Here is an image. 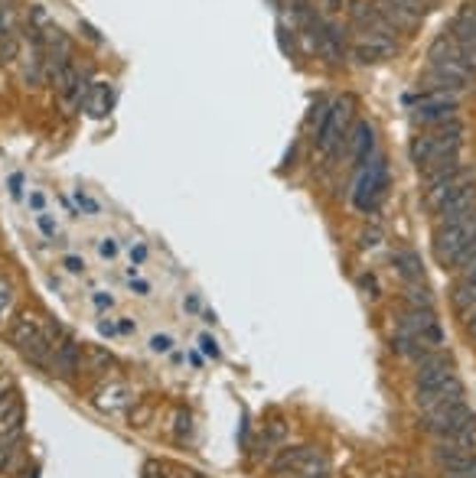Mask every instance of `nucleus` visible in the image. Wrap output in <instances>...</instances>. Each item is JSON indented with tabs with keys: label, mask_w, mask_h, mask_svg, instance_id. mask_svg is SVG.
<instances>
[{
	"label": "nucleus",
	"mask_w": 476,
	"mask_h": 478,
	"mask_svg": "<svg viewBox=\"0 0 476 478\" xmlns=\"http://www.w3.org/2000/svg\"><path fill=\"white\" fill-rule=\"evenodd\" d=\"M466 140L464 120H444V124H434V127H421L408 143V157L417 166V173H425L427 166H437L444 159L456 157L460 147Z\"/></svg>",
	"instance_id": "obj_1"
},
{
	"label": "nucleus",
	"mask_w": 476,
	"mask_h": 478,
	"mask_svg": "<svg viewBox=\"0 0 476 478\" xmlns=\"http://www.w3.org/2000/svg\"><path fill=\"white\" fill-rule=\"evenodd\" d=\"M473 241H476V209H470L466 215H460V219L434 225V238H431L434 260L444 270H456V264L464 260L466 248H470Z\"/></svg>",
	"instance_id": "obj_2"
},
{
	"label": "nucleus",
	"mask_w": 476,
	"mask_h": 478,
	"mask_svg": "<svg viewBox=\"0 0 476 478\" xmlns=\"http://www.w3.org/2000/svg\"><path fill=\"white\" fill-rule=\"evenodd\" d=\"M355 98L353 95H339V98L330 101L326 108V118L320 124V134L314 137L316 150L324 157H339L346 150V140H349V130L355 124Z\"/></svg>",
	"instance_id": "obj_3"
},
{
	"label": "nucleus",
	"mask_w": 476,
	"mask_h": 478,
	"mask_svg": "<svg viewBox=\"0 0 476 478\" xmlns=\"http://www.w3.org/2000/svg\"><path fill=\"white\" fill-rule=\"evenodd\" d=\"M388 189V159L382 153H375L363 170L355 173L353 182V209L363 215H372L378 209V202L386 199Z\"/></svg>",
	"instance_id": "obj_4"
},
{
	"label": "nucleus",
	"mask_w": 476,
	"mask_h": 478,
	"mask_svg": "<svg viewBox=\"0 0 476 478\" xmlns=\"http://www.w3.org/2000/svg\"><path fill=\"white\" fill-rule=\"evenodd\" d=\"M476 413L470 410L466 400H447V404H437L431 410H421V423L434 439H450L456 436L466 423H473Z\"/></svg>",
	"instance_id": "obj_5"
},
{
	"label": "nucleus",
	"mask_w": 476,
	"mask_h": 478,
	"mask_svg": "<svg viewBox=\"0 0 476 478\" xmlns=\"http://www.w3.org/2000/svg\"><path fill=\"white\" fill-rule=\"evenodd\" d=\"M411 108V124L415 127H434L444 120H454L460 111V95H447V91H421L417 98H408Z\"/></svg>",
	"instance_id": "obj_6"
},
{
	"label": "nucleus",
	"mask_w": 476,
	"mask_h": 478,
	"mask_svg": "<svg viewBox=\"0 0 476 478\" xmlns=\"http://www.w3.org/2000/svg\"><path fill=\"white\" fill-rule=\"evenodd\" d=\"M398 326L411 332V335L417 339V345H421L425 351H444L447 349V335H444V329H441V322H437L434 309L405 306V312H402V319H398Z\"/></svg>",
	"instance_id": "obj_7"
},
{
	"label": "nucleus",
	"mask_w": 476,
	"mask_h": 478,
	"mask_svg": "<svg viewBox=\"0 0 476 478\" xmlns=\"http://www.w3.org/2000/svg\"><path fill=\"white\" fill-rule=\"evenodd\" d=\"M346 13H349V27H353V33L388 36V40H395L398 36V30L386 20V13L378 11V4H375V0H349Z\"/></svg>",
	"instance_id": "obj_8"
},
{
	"label": "nucleus",
	"mask_w": 476,
	"mask_h": 478,
	"mask_svg": "<svg viewBox=\"0 0 476 478\" xmlns=\"http://www.w3.org/2000/svg\"><path fill=\"white\" fill-rule=\"evenodd\" d=\"M470 209H476V176L454 186L431 212H434V225H444V221H454L460 215H466Z\"/></svg>",
	"instance_id": "obj_9"
},
{
	"label": "nucleus",
	"mask_w": 476,
	"mask_h": 478,
	"mask_svg": "<svg viewBox=\"0 0 476 478\" xmlns=\"http://www.w3.org/2000/svg\"><path fill=\"white\" fill-rule=\"evenodd\" d=\"M82 345L85 342H79L75 335H62L59 342H56V349H52V358H50V374H56L59 381H75L82 371Z\"/></svg>",
	"instance_id": "obj_10"
},
{
	"label": "nucleus",
	"mask_w": 476,
	"mask_h": 478,
	"mask_svg": "<svg viewBox=\"0 0 476 478\" xmlns=\"http://www.w3.org/2000/svg\"><path fill=\"white\" fill-rule=\"evenodd\" d=\"M353 59H359L363 66H378V62H388L398 52V42L388 40V36H369V33H355L353 36Z\"/></svg>",
	"instance_id": "obj_11"
},
{
	"label": "nucleus",
	"mask_w": 476,
	"mask_h": 478,
	"mask_svg": "<svg viewBox=\"0 0 476 478\" xmlns=\"http://www.w3.org/2000/svg\"><path fill=\"white\" fill-rule=\"evenodd\" d=\"M287 446V427H284L281 420H271V423H264V429L258 433V439L252 443V462L254 466H261V462H271L281 449Z\"/></svg>",
	"instance_id": "obj_12"
},
{
	"label": "nucleus",
	"mask_w": 476,
	"mask_h": 478,
	"mask_svg": "<svg viewBox=\"0 0 476 478\" xmlns=\"http://www.w3.org/2000/svg\"><path fill=\"white\" fill-rule=\"evenodd\" d=\"M346 153H349L355 170H363L365 163L375 157V127L369 120H355L353 124L349 140H346Z\"/></svg>",
	"instance_id": "obj_13"
},
{
	"label": "nucleus",
	"mask_w": 476,
	"mask_h": 478,
	"mask_svg": "<svg viewBox=\"0 0 476 478\" xmlns=\"http://www.w3.org/2000/svg\"><path fill=\"white\" fill-rule=\"evenodd\" d=\"M447 33H450V36L460 42V50L476 62V4L473 0L464 4V7L454 13V20H450V30Z\"/></svg>",
	"instance_id": "obj_14"
},
{
	"label": "nucleus",
	"mask_w": 476,
	"mask_h": 478,
	"mask_svg": "<svg viewBox=\"0 0 476 478\" xmlns=\"http://www.w3.org/2000/svg\"><path fill=\"white\" fill-rule=\"evenodd\" d=\"M91 404L102 410V413H121V410H128L134 404V394H131V388H124L118 381H112V384L105 381L102 388L95 390Z\"/></svg>",
	"instance_id": "obj_15"
},
{
	"label": "nucleus",
	"mask_w": 476,
	"mask_h": 478,
	"mask_svg": "<svg viewBox=\"0 0 476 478\" xmlns=\"http://www.w3.org/2000/svg\"><path fill=\"white\" fill-rule=\"evenodd\" d=\"M447 400H466V388H464V381L456 378H450V381H444L441 388H431V390H415V404L421 410H431V407H437V404H447Z\"/></svg>",
	"instance_id": "obj_16"
},
{
	"label": "nucleus",
	"mask_w": 476,
	"mask_h": 478,
	"mask_svg": "<svg viewBox=\"0 0 476 478\" xmlns=\"http://www.w3.org/2000/svg\"><path fill=\"white\" fill-rule=\"evenodd\" d=\"M0 433H23V397L17 388L0 397Z\"/></svg>",
	"instance_id": "obj_17"
},
{
	"label": "nucleus",
	"mask_w": 476,
	"mask_h": 478,
	"mask_svg": "<svg viewBox=\"0 0 476 478\" xmlns=\"http://www.w3.org/2000/svg\"><path fill=\"white\" fill-rule=\"evenodd\" d=\"M437 62H466V66H476V62L460 50V42H456L450 33H441V36L431 42V50H427V66H437Z\"/></svg>",
	"instance_id": "obj_18"
},
{
	"label": "nucleus",
	"mask_w": 476,
	"mask_h": 478,
	"mask_svg": "<svg viewBox=\"0 0 476 478\" xmlns=\"http://www.w3.org/2000/svg\"><path fill=\"white\" fill-rule=\"evenodd\" d=\"M36 332H40V316H36V312H20V316L11 322V345L17 351H23L36 339Z\"/></svg>",
	"instance_id": "obj_19"
},
{
	"label": "nucleus",
	"mask_w": 476,
	"mask_h": 478,
	"mask_svg": "<svg viewBox=\"0 0 476 478\" xmlns=\"http://www.w3.org/2000/svg\"><path fill=\"white\" fill-rule=\"evenodd\" d=\"M108 368H114V355L102 345H82V371L102 378L108 374Z\"/></svg>",
	"instance_id": "obj_20"
},
{
	"label": "nucleus",
	"mask_w": 476,
	"mask_h": 478,
	"mask_svg": "<svg viewBox=\"0 0 476 478\" xmlns=\"http://www.w3.org/2000/svg\"><path fill=\"white\" fill-rule=\"evenodd\" d=\"M392 264L398 267V274H402V280L405 283H417V280H425V264H421V254L411 248H398L395 254H392Z\"/></svg>",
	"instance_id": "obj_21"
},
{
	"label": "nucleus",
	"mask_w": 476,
	"mask_h": 478,
	"mask_svg": "<svg viewBox=\"0 0 476 478\" xmlns=\"http://www.w3.org/2000/svg\"><path fill=\"white\" fill-rule=\"evenodd\" d=\"M85 111L95 120H102L112 111V81H91L89 98H85Z\"/></svg>",
	"instance_id": "obj_22"
},
{
	"label": "nucleus",
	"mask_w": 476,
	"mask_h": 478,
	"mask_svg": "<svg viewBox=\"0 0 476 478\" xmlns=\"http://www.w3.org/2000/svg\"><path fill=\"white\" fill-rule=\"evenodd\" d=\"M450 303L460 316H466L476 306V277H456L454 289H450Z\"/></svg>",
	"instance_id": "obj_23"
},
{
	"label": "nucleus",
	"mask_w": 476,
	"mask_h": 478,
	"mask_svg": "<svg viewBox=\"0 0 476 478\" xmlns=\"http://www.w3.org/2000/svg\"><path fill=\"white\" fill-rule=\"evenodd\" d=\"M405 303L411 309H434V297H431V289H427L425 280L405 283Z\"/></svg>",
	"instance_id": "obj_24"
},
{
	"label": "nucleus",
	"mask_w": 476,
	"mask_h": 478,
	"mask_svg": "<svg viewBox=\"0 0 476 478\" xmlns=\"http://www.w3.org/2000/svg\"><path fill=\"white\" fill-rule=\"evenodd\" d=\"M72 202L79 205L82 215H102V202L89 196V189H72Z\"/></svg>",
	"instance_id": "obj_25"
},
{
	"label": "nucleus",
	"mask_w": 476,
	"mask_h": 478,
	"mask_svg": "<svg viewBox=\"0 0 476 478\" xmlns=\"http://www.w3.org/2000/svg\"><path fill=\"white\" fill-rule=\"evenodd\" d=\"M13 303H17V293H13L11 280L0 277V326H4V319L13 316Z\"/></svg>",
	"instance_id": "obj_26"
},
{
	"label": "nucleus",
	"mask_w": 476,
	"mask_h": 478,
	"mask_svg": "<svg viewBox=\"0 0 476 478\" xmlns=\"http://www.w3.org/2000/svg\"><path fill=\"white\" fill-rule=\"evenodd\" d=\"M89 303L95 306V312H98V316H108L118 299H114L112 293H108V289H91V293H89Z\"/></svg>",
	"instance_id": "obj_27"
},
{
	"label": "nucleus",
	"mask_w": 476,
	"mask_h": 478,
	"mask_svg": "<svg viewBox=\"0 0 476 478\" xmlns=\"http://www.w3.org/2000/svg\"><path fill=\"white\" fill-rule=\"evenodd\" d=\"M95 251H98V258L108 260V264H114V260L121 258V244H118V238H98L95 241Z\"/></svg>",
	"instance_id": "obj_28"
},
{
	"label": "nucleus",
	"mask_w": 476,
	"mask_h": 478,
	"mask_svg": "<svg viewBox=\"0 0 476 478\" xmlns=\"http://www.w3.org/2000/svg\"><path fill=\"white\" fill-rule=\"evenodd\" d=\"M190 433H193V417H190L186 410H176V413H173V436L186 439Z\"/></svg>",
	"instance_id": "obj_29"
},
{
	"label": "nucleus",
	"mask_w": 476,
	"mask_h": 478,
	"mask_svg": "<svg viewBox=\"0 0 476 478\" xmlns=\"http://www.w3.org/2000/svg\"><path fill=\"white\" fill-rule=\"evenodd\" d=\"M36 228H40L43 238H50V241L59 238V221L52 219L50 212H40V215H36Z\"/></svg>",
	"instance_id": "obj_30"
},
{
	"label": "nucleus",
	"mask_w": 476,
	"mask_h": 478,
	"mask_svg": "<svg viewBox=\"0 0 476 478\" xmlns=\"http://www.w3.org/2000/svg\"><path fill=\"white\" fill-rule=\"evenodd\" d=\"M196 345H199V351H203L206 358H213V361L222 358V349H219V342H215L213 332H203V335L196 339Z\"/></svg>",
	"instance_id": "obj_31"
},
{
	"label": "nucleus",
	"mask_w": 476,
	"mask_h": 478,
	"mask_svg": "<svg viewBox=\"0 0 476 478\" xmlns=\"http://www.w3.org/2000/svg\"><path fill=\"white\" fill-rule=\"evenodd\" d=\"M355 283H359V289H363L369 299H378L382 297V287H378V280H375V274H369V270H363L359 277H355Z\"/></svg>",
	"instance_id": "obj_32"
},
{
	"label": "nucleus",
	"mask_w": 476,
	"mask_h": 478,
	"mask_svg": "<svg viewBox=\"0 0 476 478\" xmlns=\"http://www.w3.org/2000/svg\"><path fill=\"white\" fill-rule=\"evenodd\" d=\"M173 335H167V332H157V335H151V342H147V349L153 351V355H170L173 351Z\"/></svg>",
	"instance_id": "obj_33"
},
{
	"label": "nucleus",
	"mask_w": 476,
	"mask_h": 478,
	"mask_svg": "<svg viewBox=\"0 0 476 478\" xmlns=\"http://www.w3.org/2000/svg\"><path fill=\"white\" fill-rule=\"evenodd\" d=\"M456 277H476V241L466 248L464 260L456 264Z\"/></svg>",
	"instance_id": "obj_34"
},
{
	"label": "nucleus",
	"mask_w": 476,
	"mask_h": 478,
	"mask_svg": "<svg viewBox=\"0 0 476 478\" xmlns=\"http://www.w3.org/2000/svg\"><path fill=\"white\" fill-rule=\"evenodd\" d=\"M128 258H131V267H141V264H147V258H151V248H147L144 241H131Z\"/></svg>",
	"instance_id": "obj_35"
},
{
	"label": "nucleus",
	"mask_w": 476,
	"mask_h": 478,
	"mask_svg": "<svg viewBox=\"0 0 476 478\" xmlns=\"http://www.w3.org/2000/svg\"><path fill=\"white\" fill-rule=\"evenodd\" d=\"M62 267H66V274H72V277H82V274H85V260H82L79 254H66V258H62Z\"/></svg>",
	"instance_id": "obj_36"
},
{
	"label": "nucleus",
	"mask_w": 476,
	"mask_h": 478,
	"mask_svg": "<svg viewBox=\"0 0 476 478\" xmlns=\"http://www.w3.org/2000/svg\"><path fill=\"white\" fill-rule=\"evenodd\" d=\"M27 205H30L33 215L46 212V192H43V189H30V196H27Z\"/></svg>",
	"instance_id": "obj_37"
},
{
	"label": "nucleus",
	"mask_w": 476,
	"mask_h": 478,
	"mask_svg": "<svg viewBox=\"0 0 476 478\" xmlns=\"http://www.w3.org/2000/svg\"><path fill=\"white\" fill-rule=\"evenodd\" d=\"M98 335H105V339H114V335H118V319H108V316L98 319Z\"/></svg>",
	"instance_id": "obj_38"
},
{
	"label": "nucleus",
	"mask_w": 476,
	"mask_h": 478,
	"mask_svg": "<svg viewBox=\"0 0 476 478\" xmlns=\"http://www.w3.org/2000/svg\"><path fill=\"white\" fill-rule=\"evenodd\" d=\"M183 309H186L190 316H199V312H203V299L196 297V293H186V297H183Z\"/></svg>",
	"instance_id": "obj_39"
},
{
	"label": "nucleus",
	"mask_w": 476,
	"mask_h": 478,
	"mask_svg": "<svg viewBox=\"0 0 476 478\" xmlns=\"http://www.w3.org/2000/svg\"><path fill=\"white\" fill-rule=\"evenodd\" d=\"M128 283H131V289H134V293H137V297H151V280H144L141 277V274H137V277H131V280H128Z\"/></svg>",
	"instance_id": "obj_40"
},
{
	"label": "nucleus",
	"mask_w": 476,
	"mask_h": 478,
	"mask_svg": "<svg viewBox=\"0 0 476 478\" xmlns=\"http://www.w3.org/2000/svg\"><path fill=\"white\" fill-rule=\"evenodd\" d=\"M151 413H153L151 407H137V410H131V413H128V420H131V427H144V423L151 420Z\"/></svg>",
	"instance_id": "obj_41"
},
{
	"label": "nucleus",
	"mask_w": 476,
	"mask_h": 478,
	"mask_svg": "<svg viewBox=\"0 0 476 478\" xmlns=\"http://www.w3.org/2000/svg\"><path fill=\"white\" fill-rule=\"evenodd\" d=\"M137 332V322L131 316H121L118 319V335H134Z\"/></svg>",
	"instance_id": "obj_42"
},
{
	"label": "nucleus",
	"mask_w": 476,
	"mask_h": 478,
	"mask_svg": "<svg viewBox=\"0 0 476 478\" xmlns=\"http://www.w3.org/2000/svg\"><path fill=\"white\" fill-rule=\"evenodd\" d=\"M11 196L13 199H23V176L20 173H13L11 176Z\"/></svg>",
	"instance_id": "obj_43"
},
{
	"label": "nucleus",
	"mask_w": 476,
	"mask_h": 478,
	"mask_svg": "<svg viewBox=\"0 0 476 478\" xmlns=\"http://www.w3.org/2000/svg\"><path fill=\"white\" fill-rule=\"evenodd\" d=\"M7 17H11V11H7V4H4V0H0V40H4V36H7Z\"/></svg>",
	"instance_id": "obj_44"
},
{
	"label": "nucleus",
	"mask_w": 476,
	"mask_h": 478,
	"mask_svg": "<svg viewBox=\"0 0 476 478\" xmlns=\"http://www.w3.org/2000/svg\"><path fill=\"white\" fill-rule=\"evenodd\" d=\"M346 0H320V7H324V13H339L343 11Z\"/></svg>",
	"instance_id": "obj_45"
},
{
	"label": "nucleus",
	"mask_w": 476,
	"mask_h": 478,
	"mask_svg": "<svg viewBox=\"0 0 476 478\" xmlns=\"http://www.w3.org/2000/svg\"><path fill=\"white\" fill-rule=\"evenodd\" d=\"M144 478H167L160 472V466H157V462H147V466H144Z\"/></svg>",
	"instance_id": "obj_46"
},
{
	"label": "nucleus",
	"mask_w": 476,
	"mask_h": 478,
	"mask_svg": "<svg viewBox=\"0 0 476 478\" xmlns=\"http://www.w3.org/2000/svg\"><path fill=\"white\" fill-rule=\"evenodd\" d=\"M378 238H382L378 231H365V235H363V248H375V244H378Z\"/></svg>",
	"instance_id": "obj_47"
},
{
	"label": "nucleus",
	"mask_w": 476,
	"mask_h": 478,
	"mask_svg": "<svg viewBox=\"0 0 476 478\" xmlns=\"http://www.w3.org/2000/svg\"><path fill=\"white\" fill-rule=\"evenodd\" d=\"M186 361H190L193 368H203V351H186Z\"/></svg>",
	"instance_id": "obj_48"
},
{
	"label": "nucleus",
	"mask_w": 476,
	"mask_h": 478,
	"mask_svg": "<svg viewBox=\"0 0 476 478\" xmlns=\"http://www.w3.org/2000/svg\"><path fill=\"white\" fill-rule=\"evenodd\" d=\"M82 30H85V36H89L91 42H98V40H102V36L95 33V27H91V23H82Z\"/></svg>",
	"instance_id": "obj_49"
},
{
	"label": "nucleus",
	"mask_w": 476,
	"mask_h": 478,
	"mask_svg": "<svg viewBox=\"0 0 476 478\" xmlns=\"http://www.w3.org/2000/svg\"><path fill=\"white\" fill-rule=\"evenodd\" d=\"M199 316H203V322H206V326H215V312H213V309H203V312H199Z\"/></svg>",
	"instance_id": "obj_50"
},
{
	"label": "nucleus",
	"mask_w": 476,
	"mask_h": 478,
	"mask_svg": "<svg viewBox=\"0 0 476 478\" xmlns=\"http://www.w3.org/2000/svg\"><path fill=\"white\" fill-rule=\"evenodd\" d=\"M167 358H170L173 365H183V361H186V355H183V351H176V349H173L170 355H167Z\"/></svg>",
	"instance_id": "obj_51"
},
{
	"label": "nucleus",
	"mask_w": 476,
	"mask_h": 478,
	"mask_svg": "<svg viewBox=\"0 0 476 478\" xmlns=\"http://www.w3.org/2000/svg\"><path fill=\"white\" fill-rule=\"evenodd\" d=\"M176 478H190V475H186V472H180V475H176Z\"/></svg>",
	"instance_id": "obj_52"
},
{
	"label": "nucleus",
	"mask_w": 476,
	"mask_h": 478,
	"mask_svg": "<svg viewBox=\"0 0 476 478\" xmlns=\"http://www.w3.org/2000/svg\"><path fill=\"white\" fill-rule=\"evenodd\" d=\"M320 478H330V475H320Z\"/></svg>",
	"instance_id": "obj_53"
}]
</instances>
